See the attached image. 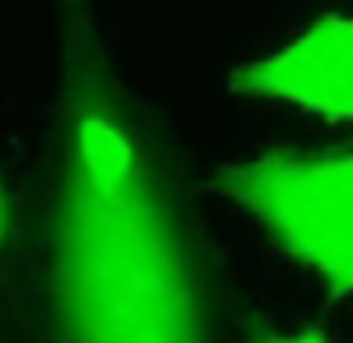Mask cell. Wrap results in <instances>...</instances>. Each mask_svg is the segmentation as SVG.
<instances>
[{
  "mask_svg": "<svg viewBox=\"0 0 353 343\" xmlns=\"http://www.w3.org/2000/svg\"><path fill=\"white\" fill-rule=\"evenodd\" d=\"M22 250L7 343H222L213 253L175 159L79 10Z\"/></svg>",
  "mask_w": 353,
  "mask_h": 343,
  "instance_id": "obj_1",
  "label": "cell"
},
{
  "mask_svg": "<svg viewBox=\"0 0 353 343\" xmlns=\"http://www.w3.org/2000/svg\"><path fill=\"white\" fill-rule=\"evenodd\" d=\"M228 85L250 97L353 119V16H319L285 47L238 66Z\"/></svg>",
  "mask_w": 353,
  "mask_h": 343,
  "instance_id": "obj_3",
  "label": "cell"
},
{
  "mask_svg": "<svg viewBox=\"0 0 353 343\" xmlns=\"http://www.w3.org/2000/svg\"><path fill=\"white\" fill-rule=\"evenodd\" d=\"M254 343H332L322 331L307 328V331H291V334H263Z\"/></svg>",
  "mask_w": 353,
  "mask_h": 343,
  "instance_id": "obj_4",
  "label": "cell"
},
{
  "mask_svg": "<svg viewBox=\"0 0 353 343\" xmlns=\"http://www.w3.org/2000/svg\"><path fill=\"white\" fill-rule=\"evenodd\" d=\"M216 185L332 291H353V153L269 150L222 165Z\"/></svg>",
  "mask_w": 353,
  "mask_h": 343,
  "instance_id": "obj_2",
  "label": "cell"
},
{
  "mask_svg": "<svg viewBox=\"0 0 353 343\" xmlns=\"http://www.w3.org/2000/svg\"><path fill=\"white\" fill-rule=\"evenodd\" d=\"M7 218H10V206H7L3 191H0V244H3V238H7Z\"/></svg>",
  "mask_w": 353,
  "mask_h": 343,
  "instance_id": "obj_5",
  "label": "cell"
}]
</instances>
